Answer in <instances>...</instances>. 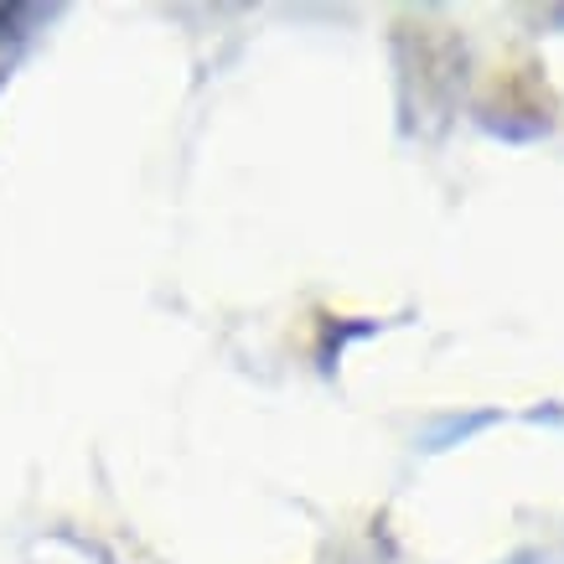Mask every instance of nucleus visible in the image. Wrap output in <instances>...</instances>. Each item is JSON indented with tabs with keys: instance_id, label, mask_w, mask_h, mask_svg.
<instances>
[]
</instances>
